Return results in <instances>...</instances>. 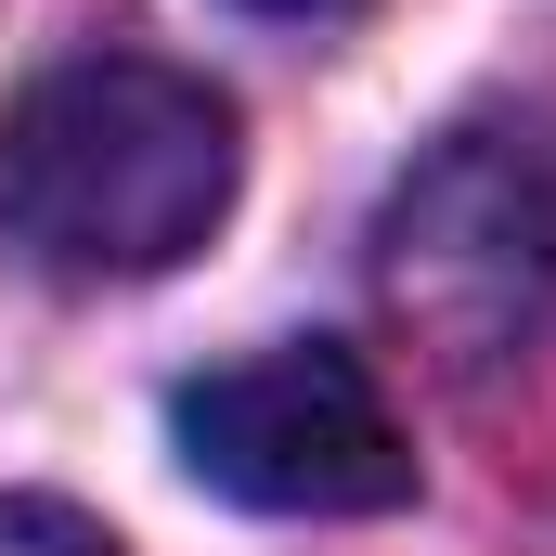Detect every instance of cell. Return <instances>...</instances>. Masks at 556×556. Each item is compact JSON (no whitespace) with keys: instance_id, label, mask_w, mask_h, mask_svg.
<instances>
[{"instance_id":"cell-1","label":"cell","mask_w":556,"mask_h":556,"mask_svg":"<svg viewBox=\"0 0 556 556\" xmlns=\"http://www.w3.org/2000/svg\"><path fill=\"white\" fill-rule=\"evenodd\" d=\"M233 207V104L155 52L52 65L0 104V247L65 285L181 273Z\"/></svg>"},{"instance_id":"cell-2","label":"cell","mask_w":556,"mask_h":556,"mask_svg":"<svg viewBox=\"0 0 556 556\" xmlns=\"http://www.w3.org/2000/svg\"><path fill=\"white\" fill-rule=\"evenodd\" d=\"M168 440L220 505H260V518H389L415 492V440L389 389L363 376V350H324V337L194 376L168 402Z\"/></svg>"},{"instance_id":"cell-3","label":"cell","mask_w":556,"mask_h":556,"mask_svg":"<svg viewBox=\"0 0 556 556\" xmlns=\"http://www.w3.org/2000/svg\"><path fill=\"white\" fill-rule=\"evenodd\" d=\"M389 311L453 337V363L505 350V324H531V298L556 273V220H544V181L531 155L505 142H453L427 181H402L389 207Z\"/></svg>"},{"instance_id":"cell-4","label":"cell","mask_w":556,"mask_h":556,"mask_svg":"<svg viewBox=\"0 0 556 556\" xmlns=\"http://www.w3.org/2000/svg\"><path fill=\"white\" fill-rule=\"evenodd\" d=\"M0 556H117L78 505H0Z\"/></svg>"},{"instance_id":"cell-5","label":"cell","mask_w":556,"mask_h":556,"mask_svg":"<svg viewBox=\"0 0 556 556\" xmlns=\"http://www.w3.org/2000/svg\"><path fill=\"white\" fill-rule=\"evenodd\" d=\"M247 13H285V26H311V13H350V0H247Z\"/></svg>"}]
</instances>
